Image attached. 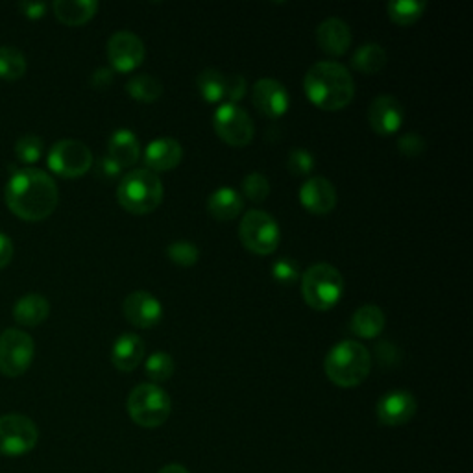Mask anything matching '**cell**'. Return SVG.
I'll return each instance as SVG.
<instances>
[{
	"label": "cell",
	"mask_w": 473,
	"mask_h": 473,
	"mask_svg": "<svg viewBox=\"0 0 473 473\" xmlns=\"http://www.w3.org/2000/svg\"><path fill=\"white\" fill-rule=\"evenodd\" d=\"M57 202L59 191L54 177L41 168H21L6 186V204L10 211L26 222L48 218L55 211Z\"/></svg>",
	"instance_id": "cell-1"
},
{
	"label": "cell",
	"mask_w": 473,
	"mask_h": 473,
	"mask_svg": "<svg viewBox=\"0 0 473 473\" xmlns=\"http://www.w3.org/2000/svg\"><path fill=\"white\" fill-rule=\"evenodd\" d=\"M304 91L317 107L324 111H340L355 98V80L342 64L318 62L307 71Z\"/></svg>",
	"instance_id": "cell-2"
},
{
	"label": "cell",
	"mask_w": 473,
	"mask_h": 473,
	"mask_svg": "<svg viewBox=\"0 0 473 473\" xmlns=\"http://www.w3.org/2000/svg\"><path fill=\"white\" fill-rule=\"evenodd\" d=\"M329 381L340 388H353L367 381L372 370V355L357 340H344L329 349L324 361Z\"/></svg>",
	"instance_id": "cell-3"
},
{
	"label": "cell",
	"mask_w": 473,
	"mask_h": 473,
	"mask_svg": "<svg viewBox=\"0 0 473 473\" xmlns=\"http://www.w3.org/2000/svg\"><path fill=\"white\" fill-rule=\"evenodd\" d=\"M165 196L161 177L146 168H134L118 182L116 200L132 215L154 213Z\"/></svg>",
	"instance_id": "cell-4"
},
{
	"label": "cell",
	"mask_w": 473,
	"mask_h": 473,
	"mask_svg": "<svg viewBox=\"0 0 473 473\" xmlns=\"http://www.w3.org/2000/svg\"><path fill=\"white\" fill-rule=\"evenodd\" d=\"M300 281H302L304 300L315 311H329L342 298L344 277L329 263L311 265L302 274Z\"/></svg>",
	"instance_id": "cell-5"
},
{
	"label": "cell",
	"mask_w": 473,
	"mask_h": 473,
	"mask_svg": "<svg viewBox=\"0 0 473 473\" xmlns=\"http://www.w3.org/2000/svg\"><path fill=\"white\" fill-rule=\"evenodd\" d=\"M126 407L134 424L145 429H154L168 420L172 401L159 385L141 383L130 392Z\"/></svg>",
	"instance_id": "cell-6"
},
{
	"label": "cell",
	"mask_w": 473,
	"mask_h": 473,
	"mask_svg": "<svg viewBox=\"0 0 473 473\" xmlns=\"http://www.w3.org/2000/svg\"><path fill=\"white\" fill-rule=\"evenodd\" d=\"M239 236L248 252L256 256H270L281 243V229L272 215L261 209H252L239 224Z\"/></svg>",
	"instance_id": "cell-7"
},
{
	"label": "cell",
	"mask_w": 473,
	"mask_h": 473,
	"mask_svg": "<svg viewBox=\"0 0 473 473\" xmlns=\"http://www.w3.org/2000/svg\"><path fill=\"white\" fill-rule=\"evenodd\" d=\"M216 136L235 148H245L254 141L256 126L250 115L239 104H220L213 116Z\"/></svg>",
	"instance_id": "cell-8"
},
{
	"label": "cell",
	"mask_w": 473,
	"mask_h": 473,
	"mask_svg": "<svg viewBox=\"0 0 473 473\" xmlns=\"http://www.w3.org/2000/svg\"><path fill=\"white\" fill-rule=\"evenodd\" d=\"M39 440L37 426L25 414L0 417V455L21 457L30 453Z\"/></svg>",
	"instance_id": "cell-9"
},
{
	"label": "cell",
	"mask_w": 473,
	"mask_h": 473,
	"mask_svg": "<svg viewBox=\"0 0 473 473\" xmlns=\"http://www.w3.org/2000/svg\"><path fill=\"white\" fill-rule=\"evenodd\" d=\"M93 166V152L89 146L76 139H64L57 141L50 152H48V168L67 177V180H75V177H82L89 168Z\"/></svg>",
	"instance_id": "cell-10"
},
{
	"label": "cell",
	"mask_w": 473,
	"mask_h": 473,
	"mask_svg": "<svg viewBox=\"0 0 473 473\" xmlns=\"http://www.w3.org/2000/svg\"><path fill=\"white\" fill-rule=\"evenodd\" d=\"M35 353V344L32 337L21 329H8L0 337V372L6 377L23 376Z\"/></svg>",
	"instance_id": "cell-11"
},
{
	"label": "cell",
	"mask_w": 473,
	"mask_h": 473,
	"mask_svg": "<svg viewBox=\"0 0 473 473\" xmlns=\"http://www.w3.org/2000/svg\"><path fill=\"white\" fill-rule=\"evenodd\" d=\"M106 52L113 73H132L139 69L146 55V48L141 37L128 30L115 32L107 41Z\"/></svg>",
	"instance_id": "cell-12"
},
{
	"label": "cell",
	"mask_w": 473,
	"mask_h": 473,
	"mask_svg": "<svg viewBox=\"0 0 473 473\" xmlns=\"http://www.w3.org/2000/svg\"><path fill=\"white\" fill-rule=\"evenodd\" d=\"M252 102L256 111L265 118H281L288 111L290 96L287 87L274 78H261L254 84Z\"/></svg>",
	"instance_id": "cell-13"
},
{
	"label": "cell",
	"mask_w": 473,
	"mask_h": 473,
	"mask_svg": "<svg viewBox=\"0 0 473 473\" xmlns=\"http://www.w3.org/2000/svg\"><path fill=\"white\" fill-rule=\"evenodd\" d=\"M403 106L392 95L376 96L368 107V125L381 137L398 134L403 126Z\"/></svg>",
	"instance_id": "cell-14"
},
{
	"label": "cell",
	"mask_w": 473,
	"mask_h": 473,
	"mask_svg": "<svg viewBox=\"0 0 473 473\" xmlns=\"http://www.w3.org/2000/svg\"><path fill=\"white\" fill-rule=\"evenodd\" d=\"M126 320L137 329H152L163 320V304L152 292L136 290L126 296L123 304Z\"/></svg>",
	"instance_id": "cell-15"
},
{
	"label": "cell",
	"mask_w": 473,
	"mask_h": 473,
	"mask_svg": "<svg viewBox=\"0 0 473 473\" xmlns=\"http://www.w3.org/2000/svg\"><path fill=\"white\" fill-rule=\"evenodd\" d=\"M417 408H418L417 398H414L410 392L392 390L377 401L376 410H377V420L383 426L398 428L408 424L414 418V414H417Z\"/></svg>",
	"instance_id": "cell-16"
},
{
	"label": "cell",
	"mask_w": 473,
	"mask_h": 473,
	"mask_svg": "<svg viewBox=\"0 0 473 473\" xmlns=\"http://www.w3.org/2000/svg\"><path fill=\"white\" fill-rule=\"evenodd\" d=\"M337 189L324 176H313L300 189L302 206L313 215H327L337 207Z\"/></svg>",
	"instance_id": "cell-17"
},
{
	"label": "cell",
	"mask_w": 473,
	"mask_h": 473,
	"mask_svg": "<svg viewBox=\"0 0 473 473\" xmlns=\"http://www.w3.org/2000/svg\"><path fill=\"white\" fill-rule=\"evenodd\" d=\"M143 157L146 163V170L154 174L168 172L182 163L184 148L180 141H176L172 137H159L146 146Z\"/></svg>",
	"instance_id": "cell-18"
},
{
	"label": "cell",
	"mask_w": 473,
	"mask_h": 473,
	"mask_svg": "<svg viewBox=\"0 0 473 473\" xmlns=\"http://www.w3.org/2000/svg\"><path fill=\"white\" fill-rule=\"evenodd\" d=\"M351 30L346 21L338 17H329L322 21L317 28V43L322 52L329 55H344L351 46Z\"/></svg>",
	"instance_id": "cell-19"
},
{
	"label": "cell",
	"mask_w": 473,
	"mask_h": 473,
	"mask_svg": "<svg viewBox=\"0 0 473 473\" xmlns=\"http://www.w3.org/2000/svg\"><path fill=\"white\" fill-rule=\"evenodd\" d=\"M145 359V342L139 335L125 333L118 337L111 349V363L118 372H134Z\"/></svg>",
	"instance_id": "cell-20"
},
{
	"label": "cell",
	"mask_w": 473,
	"mask_h": 473,
	"mask_svg": "<svg viewBox=\"0 0 473 473\" xmlns=\"http://www.w3.org/2000/svg\"><path fill=\"white\" fill-rule=\"evenodd\" d=\"M123 170L134 166L141 159V143L132 130H115L107 141V154Z\"/></svg>",
	"instance_id": "cell-21"
},
{
	"label": "cell",
	"mask_w": 473,
	"mask_h": 473,
	"mask_svg": "<svg viewBox=\"0 0 473 473\" xmlns=\"http://www.w3.org/2000/svg\"><path fill=\"white\" fill-rule=\"evenodd\" d=\"M206 207L215 220L229 222L243 213L245 198L231 187H220L209 195Z\"/></svg>",
	"instance_id": "cell-22"
},
{
	"label": "cell",
	"mask_w": 473,
	"mask_h": 473,
	"mask_svg": "<svg viewBox=\"0 0 473 473\" xmlns=\"http://www.w3.org/2000/svg\"><path fill=\"white\" fill-rule=\"evenodd\" d=\"M52 10L59 23L67 26H82L96 15L98 3L95 0H55Z\"/></svg>",
	"instance_id": "cell-23"
},
{
	"label": "cell",
	"mask_w": 473,
	"mask_h": 473,
	"mask_svg": "<svg viewBox=\"0 0 473 473\" xmlns=\"http://www.w3.org/2000/svg\"><path fill=\"white\" fill-rule=\"evenodd\" d=\"M387 324V317L377 306H363L353 313L349 320V329L359 338H377Z\"/></svg>",
	"instance_id": "cell-24"
},
{
	"label": "cell",
	"mask_w": 473,
	"mask_h": 473,
	"mask_svg": "<svg viewBox=\"0 0 473 473\" xmlns=\"http://www.w3.org/2000/svg\"><path fill=\"white\" fill-rule=\"evenodd\" d=\"M50 304L41 294H26L15 304L14 307V318L17 324L26 327H37L48 318Z\"/></svg>",
	"instance_id": "cell-25"
},
{
	"label": "cell",
	"mask_w": 473,
	"mask_h": 473,
	"mask_svg": "<svg viewBox=\"0 0 473 473\" xmlns=\"http://www.w3.org/2000/svg\"><path fill=\"white\" fill-rule=\"evenodd\" d=\"M351 67L361 75H377L387 67V50L379 43H365L355 50Z\"/></svg>",
	"instance_id": "cell-26"
},
{
	"label": "cell",
	"mask_w": 473,
	"mask_h": 473,
	"mask_svg": "<svg viewBox=\"0 0 473 473\" xmlns=\"http://www.w3.org/2000/svg\"><path fill=\"white\" fill-rule=\"evenodd\" d=\"M196 87L204 102L207 104H226L227 95V75L218 69H204L196 76Z\"/></svg>",
	"instance_id": "cell-27"
},
{
	"label": "cell",
	"mask_w": 473,
	"mask_h": 473,
	"mask_svg": "<svg viewBox=\"0 0 473 473\" xmlns=\"http://www.w3.org/2000/svg\"><path fill=\"white\" fill-rule=\"evenodd\" d=\"M428 3L424 0H392L387 5V14L392 23L399 26H410L424 15Z\"/></svg>",
	"instance_id": "cell-28"
},
{
	"label": "cell",
	"mask_w": 473,
	"mask_h": 473,
	"mask_svg": "<svg viewBox=\"0 0 473 473\" xmlns=\"http://www.w3.org/2000/svg\"><path fill=\"white\" fill-rule=\"evenodd\" d=\"M126 91L141 104H154L163 95V84L152 75H137L126 84Z\"/></svg>",
	"instance_id": "cell-29"
},
{
	"label": "cell",
	"mask_w": 473,
	"mask_h": 473,
	"mask_svg": "<svg viewBox=\"0 0 473 473\" xmlns=\"http://www.w3.org/2000/svg\"><path fill=\"white\" fill-rule=\"evenodd\" d=\"M26 73V57L15 46H0V78L14 82Z\"/></svg>",
	"instance_id": "cell-30"
},
{
	"label": "cell",
	"mask_w": 473,
	"mask_h": 473,
	"mask_svg": "<svg viewBox=\"0 0 473 473\" xmlns=\"http://www.w3.org/2000/svg\"><path fill=\"white\" fill-rule=\"evenodd\" d=\"M174 368H176V365H174L172 355L166 351H154L145 361V374L148 376V379L154 385L168 381L174 374Z\"/></svg>",
	"instance_id": "cell-31"
},
{
	"label": "cell",
	"mask_w": 473,
	"mask_h": 473,
	"mask_svg": "<svg viewBox=\"0 0 473 473\" xmlns=\"http://www.w3.org/2000/svg\"><path fill=\"white\" fill-rule=\"evenodd\" d=\"M166 257L182 268H191L200 259V250L196 245L187 241H176L166 248Z\"/></svg>",
	"instance_id": "cell-32"
},
{
	"label": "cell",
	"mask_w": 473,
	"mask_h": 473,
	"mask_svg": "<svg viewBox=\"0 0 473 473\" xmlns=\"http://www.w3.org/2000/svg\"><path fill=\"white\" fill-rule=\"evenodd\" d=\"M243 193L248 200L261 204L268 198L270 195V182L267 180V176L261 172H250L245 176L243 180Z\"/></svg>",
	"instance_id": "cell-33"
},
{
	"label": "cell",
	"mask_w": 473,
	"mask_h": 473,
	"mask_svg": "<svg viewBox=\"0 0 473 473\" xmlns=\"http://www.w3.org/2000/svg\"><path fill=\"white\" fill-rule=\"evenodd\" d=\"M43 139L35 134H26L23 137L17 139V145H15V154H17V159L21 163H26V165H32V163H37L43 156Z\"/></svg>",
	"instance_id": "cell-34"
},
{
	"label": "cell",
	"mask_w": 473,
	"mask_h": 473,
	"mask_svg": "<svg viewBox=\"0 0 473 473\" xmlns=\"http://www.w3.org/2000/svg\"><path fill=\"white\" fill-rule=\"evenodd\" d=\"M287 166H288L292 176L307 177L313 172V168H315V156L311 152L304 150V148H294L288 154Z\"/></svg>",
	"instance_id": "cell-35"
},
{
	"label": "cell",
	"mask_w": 473,
	"mask_h": 473,
	"mask_svg": "<svg viewBox=\"0 0 473 473\" xmlns=\"http://www.w3.org/2000/svg\"><path fill=\"white\" fill-rule=\"evenodd\" d=\"M272 277L279 283V285H294L296 281H300V268H298V263L288 259V257H283L279 261L274 263L272 267Z\"/></svg>",
	"instance_id": "cell-36"
},
{
	"label": "cell",
	"mask_w": 473,
	"mask_h": 473,
	"mask_svg": "<svg viewBox=\"0 0 473 473\" xmlns=\"http://www.w3.org/2000/svg\"><path fill=\"white\" fill-rule=\"evenodd\" d=\"M398 150L407 156V157H418L420 154H424L426 150V141L420 134L417 132H408V134H403L398 141Z\"/></svg>",
	"instance_id": "cell-37"
},
{
	"label": "cell",
	"mask_w": 473,
	"mask_h": 473,
	"mask_svg": "<svg viewBox=\"0 0 473 473\" xmlns=\"http://www.w3.org/2000/svg\"><path fill=\"white\" fill-rule=\"evenodd\" d=\"M248 84L243 75H227V95H226V104H236L241 102L247 95Z\"/></svg>",
	"instance_id": "cell-38"
},
{
	"label": "cell",
	"mask_w": 473,
	"mask_h": 473,
	"mask_svg": "<svg viewBox=\"0 0 473 473\" xmlns=\"http://www.w3.org/2000/svg\"><path fill=\"white\" fill-rule=\"evenodd\" d=\"M123 168L118 166L115 161H111L107 156H104L98 163H96V176L102 177V180H115V177H121Z\"/></svg>",
	"instance_id": "cell-39"
},
{
	"label": "cell",
	"mask_w": 473,
	"mask_h": 473,
	"mask_svg": "<svg viewBox=\"0 0 473 473\" xmlns=\"http://www.w3.org/2000/svg\"><path fill=\"white\" fill-rule=\"evenodd\" d=\"M14 259V243L6 233L0 231V270L6 268Z\"/></svg>",
	"instance_id": "cell-40"
},
{
	"label": "cell",
	"mask_w": 473,
	"mask_h": 473,
	"mask_svg": "<svg viewBox=\"0 0 473 473\" xmlns=\"http://www.w3.org/2000/svg\"><path fill=\"white\" fill-rule=\"evenodd\" d=\"M113 84V71L111 69H96L93 75H91V86L96 89V91H106L109 86Z\"/></svg>",
	"instance_id": "cell-41"
},
{
	"label": "cell",
	"mask_w": 473,
	"mask_h": 473,
	"mask_svg": "<svg viewBox=\"0 0 473 473\" xmlns=\"http://www.w3.org/2000/svg\"><path fill=\"white\" fill-rule=\"evenodd\" d=\"M19 10L32 21H37L41 19L45 14H46V5L43 3H21L19 5Z\"/></svg>",
	"instance_id": "cell-42"
},
{
	"label": "cell",
	"mask_w": 473,
	"mask_h": 473,
	"mask_svg": "<svg viewBox=\"0 0 473 473\" xmlns=\"http://www.w3.org/2000/svg\"><path fill=\"white\" fill-rule=\"evenodd\" d=\"M157 473H189V469L182 464H168V466L161 468Z\"/></svg>",
	"instance_id": "cell-43"
}]
</instances>
